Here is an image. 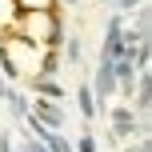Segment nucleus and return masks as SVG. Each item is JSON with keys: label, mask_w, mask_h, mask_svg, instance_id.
I'll return each instance as SVG.
<instances>
[{"label": "nucleus", "mask_w": 152, "mask_h": 152, "mask_svg": "<svg viewBox=\"0 0 152 152\" xmlns=\"http://www.w3.org/2000/svg\"><path fill=\"white\" fill-rule=\"evenodd\" d=\"M72 152H96V140H92V132H84V136H80V144H76Z\"/></svg>", "instance_id": "obj_11"}, {"label": "nucleus", "mask_w": 152, "mask_h": 152, "mask_svg": "<svg viewBox=\"0 0 152 152\" xmlns=\"http://www.w3.org/2000/svg\"><path fill=\"white\" fill-rule=\"evenodd\" d=\"M128 152H148V136H136V148L128 144Z\"/></svg>", "instance_id": "obj_13"}, {"label": "nucleus", "mask_w": 152, "mask_h": 152, "mask_svg": "<svg viewBox=\"0 0 152 152\" xmlns=\"http://www.w3.org/2000/svg\"><path fill=\"white\" fill-rule=\"evenodd\" d=\"M28 116L40 124V128H60L64 124V112H60V104H52V100H36V108H28Z\"/></svg>", "instance_id": "obj_4"}, {"label": "nucleus", "mask_w": 152, "mask_h": 152, "mask_svg": "<svg viewBox=\"0 0 152 152\" xmlns=\"http://www.w3.org/2000/svg\"><path fill=\"white\" fill-rule=\"evenodd\" d=\"M76 100H80V116H84V120H96V96H92L88 84L76 88Z\"/></svg>", "instance_id": "obj_7"}, {"label": "nucleus", "mask_w": 152, "mask_h": 152, "mask_svg": "<svg viewBox=\"0 0 152 152\" xmlns=\"http://www.w3.org/2000/svg\"><path fill=\"white\" fill-rule=\"evenodd\" d=\"M0 96L8 100V108H12V116H28V100L20 96V92H12V88H4Z\"/></svg>", "instance_id": "obj_8"}, {"label": "nucleus", "mask_w": 152, "mask_h": 152, "mask_svg": "<svg viewBox=\"0 0 152 152\" xmlns=\"http://www.w3.org/2000/svg\"><path fill=\"white\" fill-rule=\"evenodd\" d=\"M60 4H80V0H60Z\"/></svg>", "instance_id": "obj_15"}, {"label": "nucleus", "mask_w": 152, "mask_h": 152, "mask_svg": "<svg viewBox=\"0 0 152 152\" xmlns=\"http://www.w3.org/2000/svg\"><path fill=\"white\" fill-rule=\"evenodd\" d=\"M20 40H28V44H36V40H44V44H60V40H64V28H60V20H56L52 8H32V12L24 16Z\"/></svg>", "instance_id": "obj_1"}, {"label": "nucleus", "mask_w": 152, "mask_h": 152, "mask_svg": "<svg viewBox=\"0 0 152 152\" xmlns=\"http://www.w3.org/2000/svg\"><path fill=\"white\" fill-rule=\"evenodd\" d=\"M32 84H36V92H44V96H64V92H60V84H52L48 76H36Z\"/></svg>", "instance_id": "obj_9"}, {"label": "nucleus", "mask_w": 152, "mask_h": 152, "mask_svg": "<svg viewBox=\"0 0 152 152\" xmlns=\"http://www.w3.org/2000/svg\"><path fill=\"white\" fill-rule=\"evenodd\" d=\"M116 8L120 12H132V8H140V0H116Z\"/></svg>", "instance_id": "obj_12"}, {"label": "nucleus", "mask_w": 152, "mask_h": 152, "mask_svg": "<svg viewBox=\"0 0 152 152\" xmlns=\"http://www.w3.org/2000/svg\"><path fill=\"white\" fill-rule=\"evenodd\" d=\"M128 52V44H124V16H112L108 20V36H104V44H100V60H108L112 64L116 56H124ZM136 52V48H132Z\"/></svg>", "instance_id": "obj_3"}, {"label": "nucleus", "mask_w": 152, "mask_h": 152, "mask_svg": "<svg viewBox=\"0 0 152 152\" xmlns=\"http://www.w3.org/2000/svg\"><path fill=\"white\" fill-rule=\"evenodd\" d=\"M88 88H92V96H100V100H108L116 92V76H112V64L108 60H100V68H96V76H92Z\"/></svg>", "instance_id": "obj_5"}, {"label": "nucleus", "mask_w": 152, "mask_h": 152, "mask_svg": "<svg viewBox=\"0 0 152 152\" xmlns=\"http://www.w3.org/2000/svg\"><path fill=\"white\" fill-rule=\"evenodd\" d=\"M148 108H152V84H148V72H140L136 76V112L148 116Z\"/></svg>", "instance_id": "obj_6"}, {"label": "nucleus", "mask_w": 152, "mask_h": 152, "mask_svg": "<svg viewBox=\"0 0 152 152\" xmlns=\"http://www.w3.org/2000/svg\"><path fill=\"white\" fill-rule=\"evenodd\" d=\"M24 152H48V148H44V144H40V140H36V136H32V140H28V148H24Z\"/></svg>", "instance_id": "obj_14"}, {"label": "nucleus", "mask_w": 152, "mask_h": 152, "mask_svg": "<svg viewBox=\"0 0 152 152\" xmlns=\"http://www.w3.org/2000/svg\"><path fill=\"white\" fill-rule=\"evenodd\" d=\"M64 56H68V64L80 60V36H68V44H64Z\"/></svg>", "instance_id": "obj_10"}, {"label": "nucleus", "mask_w": 152, "mask_h": 152, "mask_svg": "<svg viewBox=\"0 0 152 152\" xmlns=\"http://www.w3.org/2000/svg\"><path fill=\"white\" fill-rule=\"evenodd\" d=\"M108 120H112V140H132V136H144V132H140L136 112H132V104H116Z\"/></svg>", "instance_id": "obj_2"}]
</instances>
